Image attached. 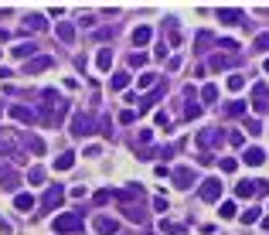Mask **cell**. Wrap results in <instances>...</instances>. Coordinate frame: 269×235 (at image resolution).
I'll use <instances>...</instances> for the list:
<instances>
[{
	"label": "cell",
	"instance_id": "27",
	"mask_svg": "<svg viewBox=\"0 0 269 235\" xmlns=\"http://www.w3.org/2000/svg\"><path fill=\"white\" fill-rule=\"evenodd\" d=\"M225 116H246V99H235V102H225Z\"/></svg>",
	"mask_w": 269,
	"mask_h": 235
},
{
	"label": "cell",
	"instance_id": "23",
	"mask_svg": "<svg viewBox=\"0 0 269 235\" xmlns=\"http://www.w3.org/2000/svg\"><path fill=\"white\" fill-rule=\"evenodd\" d=\"M232 62H235L232 55H212V58H208V68L222 72V68H232Z\"/></svg>",
	"mask_w": 269,
	"mask_h": 235
},
{
	"label": "cell",
	"instance_id": "12",
	"mask_svg": "<svg viewBox=\"0 0 269 235\" xmlns=\"http://www.w3.org/2000/svg\"><path fill=\"white\" fill-rule=\"evenodd\" d=\"M51 65H55V62H51V55H34L31 62L24 65V72H27V75H41V72H48Z\"/></svg>",
	"mask_w": 269,
	"mask_h": 235
},
{
	"label": "cell",
	"instance_id": "33",
	"mask_svg": "<svg viewBox=\"0 0 269 235\" xmlns=\"http://www.w3.org/2000/svg\"><path fill=\"white\" fill-rule=\"evenodd\" d=\"M215 45V34L212 31H198V51H204V48Z\"/></svg>",
	"mask_w": 269,
	"mask_h": 235
},
{
	"label": "cell",
	"instance_id": "18",
	"mask_svg": "<svg viewBox=\"0 0 269 235\" xmlns=\"http://www.w3.org/2000/svg\"><path fill=\"white\" fill-rule=\"evenodd\" d=\"M34 204H38V201H34V194H27V191H17V198H14V208H17V212L27 215V212H34Z\"/></svg>",
	"mask_w": 269,
	"mask_h": 235
},
{
	"label": "cell",
	"instance_id": "31",
	"mask_svg": "<svg viewBox=\"0 0 269 235\" xmlns=\"http://www.w3.org/2000/svg\"><path fill=\"white\" fill-rule=\"evenodd\" d=\"M238 218H242V225H256L259 218H262V212H259V208H246V212L238 215Z\"/></svg>",
	"mask_w": 269,
	"mask_h": 235
},
{
	"label": "cell",
	"instance_id": "51",
	"mask_svg": "<svg viewBox=\"0 0 269 235\" xmlns=\"http://www.w3.org/2000/svg\"><path fill=\"white\" fill-rule=\"evenodd\" d=\"M0 78H11V68H0Z\"/></svg>",
	"mask_w": 269,
	"mask_h": 235
},
{
	"label": "cell",
	"instance_id": "28",
	"mask_svg": "<svg viewBox=\"0 0 269 235\" xmlns=\"http://www.w3.org/2000/svg\"><path fill=\"white\" fill-rule=\"evenodd\" d=\"M198 96H201V106H212V102H218V89H215V85H204Z\"/></svg>",
	"mask_w": 269,
	"mask_h": 235
},
{
	"label": "cell",
	"instance_id": "49",
	"mask_svg": "<svg viewBox=\"0 0 269 235\" xmlns=\"http://www.w3.org/2000/svg\"><path fill=\"white\" fill-rule=\"evenodd\" d=\"M106 38H112V27H102V31H96V41H106Z\"/></svg>",
	"mask_w": 269,
	"mask_h": 235
},
{
	"label": "cell",
	"instance_id": "1",
	"mask_svg": "<svg viewBox=\"0 0 269 235\" xmlns=\"http://www.w3.org/2000/svg\"><path fill=\"white\" fill-rule=\"evenodd\" d=\"M68 116V99L62 96V92L55 89H45L41 92V109H38V123L48 126V130H58V126L65 123Z\"/></svg>",
	"mask_w": 269,
	"mask_h": 235
},
{
	"label": "cell",
	"instance_id": "21",
	"mask_svg": "<svg viewBox=\"0 0 269 235\" xmlns=\"http://www.w3.org/2000/svg\"><path fill=\"white\" fill-rule=\"evenodd\" d=\"M150 34H154V31H150L146 24H140V27H136V31H133V48H136V51H140V48H146V45H150Z\"/></svg>",
	"mask_w": 269,
	"mask_h": 235
},
{
	"label": "cell",
	"instance_id": "41",
	"mask_svg": "<svg viewBox=\"0 0 269 235\" xmlns=\"http://www.w3.org/2000/svg\"><path fill=\"white\" fill-rule=\"evenodd\" d=\"M160 232H170V235H181V232H184V225H177V222H164V225H160Z\"/></svg>",
	"mask_w": 269,
	"mask_h": 235
},
{
	"label": "cell",
	"instance_id": "44",
	"mask_svg": "<svg viewBox=\"0 0 269 235\" xmlns=\"http://www.w3.org/2000/svg\"><path fill=\"white\" fill-rule=\"evenodd\" d=\"M246 130L252 136H259V133H262V123H259V120H246Z\"/></svg>",
	"mask_w": 269,
	"mask_h": 235
},
{
	"label": "cell",
	"instance_id": "4",
	"mask_svg": "<svg viewBox=\"0 0 269 235\" xmlns=\"http://www.w3.org/2000/svg\"><path fill=\"white\" fill-rule=\"evenodd\" d=\"M21 170L14 167V164H0V188L4 191H14V194H17V191H21Z\"/></svg>",
	"mask_w": 269,
	"mask_h": 235
},
{
	"label": "cell",
	"instance_id": "6",
	"mask_svg": "<svg viewBox=\"0 0 269 235\" xmlns=\"http://www.w3.org/2000/svg\"><path fill=\"white\" fill-rule=\"evenodd\" d=\"M92 133H96V123H92V116L79 109L75 116H72V136H79V140H82V136H92Z\"/></svg>",
	"mask_w": 269,
	"mask_h": 235
},
{
	"label": "cell",
	"instance_id": "42",
	"mask_svg": "<svg viewBox=\"0 0 269 235\" xmlns=\"http://www.w3.org/2000/svg\"><path fill=\"white\" fill-rule=\"evenodd\" d=\"M242 85H246V78H242V75H228V89H232V92H238Z\"/></svg>",
	"mask_w": 269,
	"mask_h": 235
},
{
	"label": "cell",
	"instance_id": "29",
	"mask_svg": "<svg viewBox=\"0 0 269 235\" xmlns=\"http://www.w3.org/2000/svg\"><path fill=\"white\" fill-rule=\"evenodd\" d=\"M235 194H238V198H252V194H256V184H252V181H238Z\"/></svg>",
	"mask_w": 269,
	"mask_h": 235
},
{
	"label": "cell",
	"instance_id": "24",
	"mask_svg": "<svg viewBox=\"0 0 269 235\" xmlns=\"http://www.w3.org/2000/svg\"><path fill=\"white\" fill-rule=\"evenodd\" d=\"M55 34L62 38V41H72V38H75V24H68V21H58V24H55Z\"/></svg>",
	"mask_w": 269,
	"mask_h": 235
},
{
	"label": "cell",
	"instance_id": "19",
	"mask_svg": "<svg viewBox=\"0 0 269 235\" xmlns=\"http://www.w3.org/2000/svg\"><path fill=\"white\" fill-rule=\"evenodd\" d=\"M164 92H167V85H164V82H157V85H154V92H150V96H143L140 109H150L154 102H160V99H164Z\"/></svg>",
	"mask_w": 269,
	"mask_h": 235
},
{
	"label": "cell",
	"instance_id": "37",
	"mask_svg": "<svg viewBox=\"0 0 269 235\" xmlns=\"http://www.w3.org/2000/svg\"><path fill=\"white\" fill-rule=\"evenodd\" d=\"M154 208H157V212H167V208H170V201H167V194H164V191L154 194Z\"/></svg>",
	"mask_w": 269,
	"mask_h": 235
},
{
	"label": "cell",
	"instance_id": "43",
	"mask_svg": "<svg viewBox=\"0 0 269 235\" xmlns=\"http://www.w3.org/2000/svg\"><path fill=\"white\" fill-rule=\"evenodd\" d=\"M218 48H225V51H238V41H232V38H218Z\"/></svg>",
	"mask_w": 269,
	"mask_h": 235
},
{
	"label": "cell",
	"instance_id": "11",
	"mask_svg": "<svg viewBox=\"0 0 269 235\" xmlns=\"http://www.w3.org/2000/svg\"><path fill=\"white\" fill-rule=\"evenodd\" d=\"M252 109L269 112V85L266 82H256V85H252Z\"/></svg>",
	"mask_w": 269,
	"mask_h": 235
},
{
	"label": "cell",
	"instance_id": "48",
	"mask_svg": "<svg viewBox=\"0 0 269 235\" xmlns=\"http://www.w3.org/2000/svg\"><path fill=\"white\" fill-rule=\"evenodd\" d=\"M167 68H170V72H177V68H181V55H170L167 58Z\"/></svg>",
	"mask_w": 269,
	"mask_h": 235
},
{
	"label": "cell",
	"instance_id": "45",
	"mask_svg": "<svg viewBox=\"0 0 269 235\" xmlns=\"http://www.w3.org/2000/svg\"><path fill=\"white\" fill-rule=\"evenodd\" d=\"M136 157H140V160H154V157H157V146H146V150H136Z\"/></svg>",
	"mask_w": 269,
	"mask_h": 235
},
{
	"label": "cell",
	"instance_id": "7",
	"mask_svg": "<svg viewBox=\"0 0 269 235\" xmlns=\"http://www.w3.org/2000/svg\"><path fill=\"white\" fill-rule=\"evenodd\" d=\"M198 198L201 201H218L222 198V178H204L198 184Z\"/></svg>",
	"mask_w": 269,
	"mask_h": 235
},
{
	"label": "cell",
	"instance_id": "32",
	"mask_svg": "<svg viewBox=\"0 0 269 235\" xmlns=\"http://www.w3.org/2000/svg\"><path fill=\"white\" fill-rule=\"evenodd\" d=\"M27 181H31V184H45V181H48L45 167H31V170H27Z\"/></svg>",
	"mask_w": 269,
	"mask_h": 235
},
{
	"label": "cell",
	"instance_id": "40",
	"mask_svg": "<svg viewBox=\"0 0 269 235\" xmlns=\"http://www.w3.org/2000/svg\"><path fill=\"white\" fill-rule=\"evenodd\" d=\"M96 204H106V201H112V191L109 188H102V191H96V198H92Z\"/></svg>",
	"mask_w": 269,
	"mask_h": 235
},
{
	"label": "cell",
	"instance_id": "9",
	"mask_svg": "<svg viewBox=\"0 0 269 235\" xmlns=\"http://www.w3.org/2000/svg\"><path fill=\"white\" fill-rule=\"evenodd\" d=\"M170 181H174V188L177 191H191L194 188V181H198V174L191 167H177V170H170Z\"/></svg>",
	"mask_w": 269,
	"mask_h": 235
},
{
	"label": "cell",
	"instance_id": "22",
	"mask_svg": "<svg viewBox=\"0 0 269 235\" xmlns=\"http://www.w3.org/2000/svg\"><path fill=\"white\" fill-rule=\"evenodd\" d=\"M126 85H130V72H112V78H109V89H112V92H123Z\"/></svg>",
	"mask_w": 269,
	"mask_h": 235
},
{
	"label": "cell",
	"instance_id": "52",
	"mask_svg": "<svg viewBox=\"0 0 269 235\" xmlns=\"http://www.w3.org/2000/svg\"><path fill=\"white\" fill-rule=\"evenodd\" d=\"M262 228H266V232H269V218H262Z\"/></svg>",
	"mask_w": 269,
	"mask_h": 235
},
{
	"label": "cell",
	"instance_id": "25",
	"mask_svg": "<svg viewBox=\"0 0 269 235\" xmlns=\"http://www.w3.org/2000/svg\"><path fill=\"white\" fill-rule=\"evenodd\" d=\"M72 164H75V150H65V154L55 157V170H68Z\"/></svg>",
	"mask_w": 269,
	"mask_h": 235
},
{
	"label": "cell",
	"instance_id": "54",
	"mask_svg": "<svg viewBox=\"0 0 269 235\" xmlns=\"http://www.w3.org/2000/svg\"><path fill=\"white\" fill-rule=\"evenodd\" d=\"M0 116H4V106H0Z\"/></svg>",
	"mask_w": 269,
	"mask_h": 235
},
{
	"label": "cell",
	"instance_id": "17",
	"mask_svg": "<svg viewBox=\"0 0 269 235\" xmlns=\"http://www.w3.org/2000/svg\"><path fill=\"white\" fill-rule=\"evenodd\" d=\"M242 160H246L249 167H262V164H266V150H259V146H249V150H242Z\"/></svg>",
	"mask_w": 269,
	"mask_h": 235
},
{
	"label": "cell",
	"instance_id": "10",
	"mask_svg": "<svg viewBox=\"0 0 269 235\" xmlns=\"http://www.w3.org/2000/svg\"><path fill=\"white\" fill-rule=\"evenodd\" d=\"M62 201H65V188H62V184H51V188L45 191V198H41V212H55Z\"/></svg>",
	"mask_w": 269,
	"mask_h": 235
},
{
	"label": "cell",
	"instance_id": "30",
	"mask_svg": "<svg viewBox=\"0 0 269 235\" xmlns=\"http://www.w3.org/2000/svg\"><path fill=\"white\" fill-rule=\"evenodd\" d=\"M31 55H34V41H27V45H14V58H27V62H31Z\"/></svg>",
	"mask_w": 269,
	"mask_h": 235
},
{
	"label": "cell",
	"instance_id": "3",
	"mask_svg": "<svg viewBox=\"0 0 269 235\" xmlns=\"http://www.w3.org/2000/svg\"><path fill=\"white\" fill-rule=\"evenodd\" d=\"M51 232H58V235L82 232V212H65V215H58L55 222H51Z\"/></svg>",
	"mask_w": 269,
	"mask_h": 235
},
{
	"label": "cell",
	"instance_id": "20",
	"mask_svg": "<svg viewBox=\"0 0 269 235\" xmlns=\"http://www.w3.org/2000/svg\"><path fill=\"white\" fill-rule=\"evenodd\" d=\"M218 21L222 24H238L242 21V11H238V7H218Z\"/></svg>",
	"mask_w": 269,
	"mask_h": 235
},
{
	"label": "cell",
	"instance_id": "47",
	"mask_svg": "<svg viewBox=\"0 0 269 235\" xmlns=\"http://www.w3.org/2000/svg\"><path fill=\"white\" fill-rule=\"evenodd\" d=\"M256 48H259V51H269V34H259V38H256Z\"/></svg>",
	"mask_w": 269,
	"mask_h": 235
},
{
	"label": "cell",
	"instance_id": "35",
	"mask_svg": "<svg viewBox=\"0 0 269 235\" xmlns=\"http://www.w3.org/2000/svg\"><path fill=\"white\" fill-rule=\"evenodd\" d=\"M218 215H222V218H235V215H238L235 201H222V208H218Z\"/></svg>",
	"mask_w": 269,
	"mask_h": 235
},
{
	"label": "cell",
	"instance_id": "39",
	"mask_svg": "<svg viewBox=\"0 0 269 235\" xmlns=\"http://www.w3.org/2000/svg\"><path fill=\"white\" fill-rule=\"evenodd\" d=\"M150 85H157V75H154V72H143V75H140V89H150Z\"/></svg>",
	"mask_w": 269,
	"mask_h": 235
},
{
	"label": "cell",
	"instance_id": "38",
	"mask_svg": "<svg viewBox=\"0 0 269 235\" xmlns=\"http://www.w3.org/2000/svg\"><path fill=\"white\" fill-rule=\"evenodd\" d=\"M146 65V55L143 51H133V55H130V68H143Z\"/></svg>",
	"mask_w": 269,
	"mask_h": 235
},
{
	"label": "cell",
	"instance_id": "15",
	"mask_svg": "<svg viewBox=\"0 0 269 235\" xmlns=\"http://www.w3.org/2000/svg\"><path fill=\"white\" fill-rule=\"evenodd\" d=\"M24 150H27V154H34V157H45V154H48L45 140H41V136H34V133L24 136Z\"/></svg>",
	"mask_w": 269,
	"mask_h": 235
},
{
	"label": "cell",
	"instance_id": "53",
	"mask_svg": "<svg viewBox=\"0 0 269 235\" xmlns=\"http://www.w3.org/2000/svg\"><path fill=\"white\" fill-rule=\"evenodd\" d=\"M262 68H266V72H269V58H266V65H262Z\"/></svg>",
	"mask_w": 269,
	"mask_h": 235
},
{
	"label": "cell",
	"instance_id": "2",
	"mask_svg": "<svg viewBox=\"0 0 269 235\" xmlns=\"http://www.w3.org/2000/svg\"><path fill=\"white\" fill-rule=\"evenodd\" d=\"M24 136H17L14 130H0V157H4V164L7 160H24Z\"/></svg>",
	"mask_w": 269,
	"mask_h": 235
},
{
	"label": "cell",
	"instance_id": "46",
	"mask_svg": "<svg viewBox=\"0 0 269 235\" xmlns=\"http://www.w3.org/2000/svg\"><path fill=\"white\" fill-rule=\"evenodd\" d=\"M136 120V109H123L119 112V123H133Z\"/></svg>",
	"mask_w": 269,
	"mask_h": 235
},
{
	"label": "cell",
	"instance_id": "5",
	"mask_svg": "<svg viewBox=\"0 0 269 235\" xmlns=\"http://www.w3.org/2000/svg\"><path fill=\"white\" fill-rule=\"evenodd\" d=\"M222 143H225V133L218 130V126H204L201 133H198V146H201L204 154L215 150V146H222Z\"/></svg>",
	"mask_w": 269,
	"mask_h": 235
},
{
	"label": "cell",
	"instance_id": "26",
	"mask_svg": "<svg viewBox=\"0 0 269 235\" xmlns=\"http://www.w3.org/2000/svg\"><path fill=\"white\" fill-rule=\"evenodd\" d=\"M96 65H99V72H109V68H112V51H109V48H99Z\"/></svg>",
	"mask_w": 269,
	"mask_h": 235
},
{
	"label": "cell",
	"instance_id": "13",
	"mask_svg": "<svg viewBox=\"0 0 269 235\" xmlns=\"http://www.w3.org/2000/svg\"><path fill=\"white\" fill-rule=\"evenodd\" d=\"M194 96H198V92L188 85V99H184V116H188V120H198V116H201V109H204L201 99H194Z\"/></svg>",
	"mask_w": 269,
	"mask_h": 235
},
{
	"label": "cell",
	"instance_id": "50",
	"mask_svg": "<svg viewBox=\"0 0 269 235\" xmlns=\"http://www.w3.org/2000/svg\"><path fill=\"white\" fill-rule=\"evenodd\" d=\"M0 235H11V222L7 218H0Z\"/></svg>",
	"mask_w": 269,
	"mask_h": 235
},
{
	"label": "cell",
	"instance_id": "8",
	"mask_svg": "<svg viewBox=\"0 0 269 235\" xmlns=\"http://www.w3.org/2000/svg\"><path fill=\"white\" fill-rule=\"evenodd\" d=\"M92 228H96V235H119V218H112V215H96V218H92Z\"/></svg>",
	"mask_w": 269,
	"mask_h": 235
},
{
	"label": "cell",
	"instance_id": "14",
	"mask_svg": "<svg viewBox=\"0 0 269 235\" xmlns=\"http://www.w3.org/2000/svg\"><path fill=\"white\" fill-rule=\"evenodd\" d=\"M14 116V120H17V123H38V109H27V106H11V109H7Z\"/></svg>",
	"mask_w": 269,
	"mask_h": 235
},
{
	"label": "cell",
	"instance_id": "16",
	"mask_svg": "<svg viewBox=\"0 0 269 235\" xmlns=\"http://www.w3.org/2000/svg\"><path fill=\"white\" fill-rule=\"evenodd\" d=\"M24 31H31V34L48 31V17H41V14H27V17H24Z\"/></svg>",
	"mask_w": 269,
	"mask_h": 235
},
{
	"label": "cell",
	"instance_id": "34",
	"mask_svg": "<svg viewBox=\"0 0 269 235\" xmlns=\"http://www.w3.org/2000/svg\"><path fill=\"white\" fill-rule=\"evenodd\" d=\"M154 123H157L160 130H164V133H170V130H174V123H170V116H167V112H157V116H154Z\"/></svg>",
	"mask_w": 269,
	"mask_h": 235
},
{
	"label": "cell",
	"instance_id": "36",
	"mask_svg": "<svg viewBox=\"0 0 269 235\" xmlns=\"http://www.w3.org/2000/svg\"><path fill=\"white\" fill-rule=\"evenodd\" d=\"M218 167H222L225 174H232V170L238 167V160H235V157H222V160H218Z\"/></svg>",
	"mask_w": 269,
	"mask_h": 235
}]
</instances>
